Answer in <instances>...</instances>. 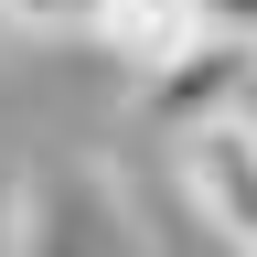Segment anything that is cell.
Here are the masks:
<instances>
[{
  "label": "cell",
  "mask_w": 257,
  "mask_h": 257,
  "mask_svg": "<svg viewBox=\"0 0 257 257\" xmlns=\"http://www.w3.org/2000/svg\"><path fill=\"white\" fill-rule=\"evenodd\" d=\"M11 257H140V236L96 172H32L11 204Z\"/></svg>",
  "instance_id": "obj_1"
},
{
  "label": "cell",
  "mask_w": 257,
  "mask_h": 257,
  "mask_svg": "<svg viewBox=\"0 0 257 257\" xmlns=\"http://www.w3.org/2000/svg\"><path fill=\"white\" fill-rule=\"evenodd\" d=\"M96 11H107V0H11L22 32H96Z\"/></svg>",
  "instance_id": "obj_5"
},
{
  "label": "cell",
  "mask_w": 257,
  "mask_h": 257,
  "mask_svg": "<svg viewBox=\"0 0 257 257\" xmlns=\"http://www.w3.org/2000/svg\"><path fill=\"white\" fill-rule=\"evenodd\" d=\"M11 32H22V22H11V0H0V43H11Z\"/></svg>",
  "instance_id": "obj_7"
},
{
  "label": "cell",
  "mask_w": 257,
  "mask_h": 257,
  "mask_svg": "<svg viewBox=\"0 0 257 257\" xmlns=\"http://www.w3.org/2000/svg\"><path fill=\"white\" fill-rule=\"evenodd\" d=\"M182 193L236 257H257V118H214L182 140Z\"/></svg>",
  "instance_id": "obj_2"
},
{
  "label": "cell",
  "mask_w": 257,
  "mask_h": 257,
  "mask_svg": "<svg viewBox=\"0 0 257 257\" xmlns=\"http://www.w3.org/2000/svg\"><path fill=\"white\" fill-rule=\"evenodd\" d=\"M86 43H107L128 75L150 86V75H172V64H193V54L214 43V32H204V11H193V0H107Z\"/></svg>",
  "instance_id": "obj_3"
},
{
  "label": "cell",
  "mask_w": 257,
  "mask_h": 257,
  "mask_svg": "<svg viewBox=\"0 0 257 257\" xmlns=\"http://www.w3.org/2000/svg\"><path fill=\"white\" fill-rule=\"evenodd\" d=\"M246 75H257V54H246V43H204L193 64L150 75V86H140V107H150V118H172L182 140H193V128H214V118H246Z\"/></svg>",
  "instance_id": "obj_4"
},
{
  "label": "cell",
  "mask_w": 257,
  "mask_h": 257,
  "mask_svg": "<svg viewBox=\"0 0 257 257\" xmlns=\"http://www.w3.org/2000/svg\"><path fill=\"white\" fill-rule=\"evenodd\" d=\"M193 11H204L214 43H246V54H257V0H193Z\"/></svg>",
  "instance_id": "obj_6"
}]
</instances>
